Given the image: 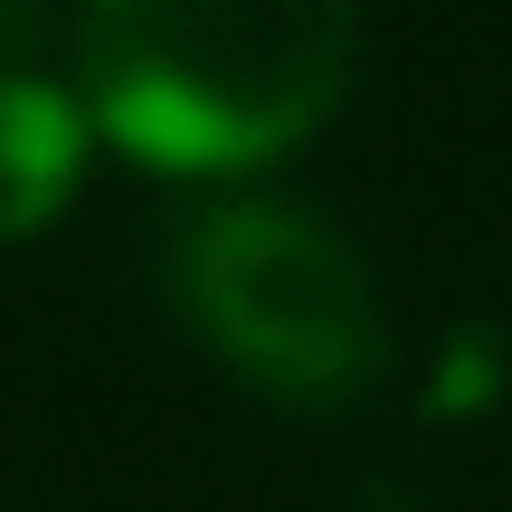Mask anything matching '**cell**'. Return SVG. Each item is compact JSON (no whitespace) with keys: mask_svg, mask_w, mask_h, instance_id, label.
<instances>
[{"mask_svg":"<svg viewBox=\"0 0 512 512\" xmlns=\"http://www.w3.org/2000/svg\"><path fill=\"white\" fill-rule=\"evenodd\" d=\"M190 323L285 399H332L370 370L380 313L351 266V247L323 219L285 200H219L181 247Z\"/></svg>","mask_w":512,"mask_h":512,"instance_id":"cell-2","label":"cell"},{"mask_svg":"<svg viewBox=\"0 0 512 512\" xmlns=\"http://www.w3.org/2000/svg\"><path fill=\"white\" fill-rule=\"evenodd\" d=\"M10 19H19V0H0V48H10Z\"/></svg>","mask_w":512,"mask_h":512,"instance_id":"cell-4","label":"cell"},{"mask_svg":"<svg viewBox=\"0 0 512 512\" xmlns=\"http://www.w3.org/2000/svg\"><path fill=\"white\" fill-rule=\"evenodd\" d=\"M86 133H95L86 95L0 67V247L67 209L76 171H86Z\"/></svg>","mask_w":512,"mask_h":512,"instance_id":"cell-3","label":"cell"},{"mask_svg":"<svg viewBox=\"0 0 512 512\" xmlns=\"http://www.w3.org/2000/svg\"><path fill=\"white\" fill-rule=\"evenodd\" d=\"M361 0H86V114L152 171H247L304 143Z\"/></svg>","mask_w":512,"mask_h":512,"instance_id":"cell-1","label":"cell"}]
</instances>
